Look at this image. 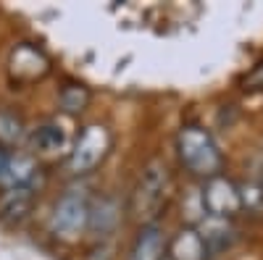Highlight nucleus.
Here are the masks:
<instances>
[{"label": "nucleus", "instance_id": "5", "mask_svg": "<svg viewBox=\"0 0 263 260\" xmlns=\"http://www.w3.org/2000/svg\"><path fill=\"white\" fill-rule=\"evenodd\" d=\"M200 203L203 210L216 218H234V215L242 210V197H239V187L227 179V176H211L205 179L203 189H200Z\"/></svg>", "mask_w": 263, "mask_h": 260}, {"label": "nucleus", "instance_id": "11", "mask_svg": "<svg viewBox=\"0 0 263 260\" xmlns=\"http://www.w3.org/2000/svg\"><path fill=\"white\" fill-rule=\"evenodd\" d=\"M87 226H90L98 236L111 234L119 226V205H116V200H111V197L95 200L90 205V221H87Z\"/></svg>", "mask_w": 263, "mask_h": 260}, {"label": "nucleus", "instance_id": "2", "mask_svg": "<svg viewBox=\"0 0 263 260\" xmlns=\"http://www.w3.org/2000/svg\"><path fill=\"white\" fill-rule=\"evenodd\" d=\"M168 189H171V176H168V168L163 161H150L140 179L132 189V203H129V213L135 218L147 226V224H156V218L161 215V210L166 208L168 200Z\"/></svg>", "mask_w": 263, "mask_h": 260}, {"label": "nucleus", "instance_id": "4", "mask_svg": "<svg viewBox=\"0 0 263 260\" xmlns=\"http://www.w3.org/2000/svg\"><path fill=\"white\" fill-rule=\"evenodd\" d=\"M111 150V132L103 124H90L82 129V134L69 155L71 173H90Z\"/></svg>", "mask_w": 263, "mask_h": 260}, {"label": "nucleus", "instance_id": "16", "mask_svg": "<svg viewBox=\"0 0 263 260\" xmlns=\"http://www.w3.org/2000/svg\"><path fill=\"white\" fill-rule=\"evenodd\" d=\"M239 197H242V208H258L263 203V187H255V184L239 187Z\"/></svg>", "mask_w": 263, "mask_h": 260}, {"label": "nucleus", "instance_id": "10", "mask_svg": "<svg viewBox=\"0 0 263 260\" xmlns=\"http://www.w3.org/2000/svg\"><path fill=\"white\" fill-rule=\"evenodd\" d=\"M34 205V187H11L0 197V215L8 221H21Z\"/></svg>", "mask_w": 263, "mask_h": 260}, {"label": "nucleus", "instance_id": "19", "mask_svg": "<svg viewBox=\"0 0 263 260\" xmlns=\"http://www.w3.org/2000/svg\"><path fill=\"white\" fill-rule=\"evenodd\" d=\"M163 260H171V257H163Z\"/></svg>", "mask_w": 263, "mask_h": 260}, {"label": "nucleus", "instance_id": "18", "mask_svg": "<svg viewBox=\"0 0 263 260\" xmlns=\"http://www.w3.org/2000/svg\"><path fill=\"white\" fill-rule=\"evenodd\" d=\"M6 163H8V155L0 150V179H3V173H6Z\"/></svg>", "mask_w": 263, "mask_h": 260}, {"label": "nucleus", "instance_id": "14", "mask_svg": "<svg viewBox=\"0 0 263 260\" xmlns=\"http://www.w3.org/2000/svg\"><path fill=\"white\" fill-rule=\"evenodd\" d=\"M87 103H90V92H87V87H82V84L63 87L61 95H58V105L66 113H82L87 108Z\"/></svg>", "mask_w": 263, "mask_h": 260}, {"label": "nucleus", "instance_id": "1", "mask_svg": "<svg viewBox=\"0 0 263 260\" xmlns=\"http://www.w3.org/2000/svg\"><path fill=\"white\" fill-rule=\"evenodd\" d=\"M177 155L190 173L203 176V179L218 176V171L224 166V155H221V150H218L213 134L205 126H197V124H187V126L179 129Z\"/></svg>", "mask_w": 263, "mask_h": 260}, {"label": "nucleus", "instance_id": "17", "mask_svg": "<svg viewBox=\"0 0 263 260\" xmlns=\"http://www.w3.org/2000/svg\"><path fill=\"white\" fill-rule=\"evenodd\" d=\"M242 90H248V92L263 90V63H258V66L242 79Z\"/></svg>", "mask_w": 263, "mask_h": 260}, {"label": "nucleus", "instance_id": "15", "mask_svg": "<svg viewBox=\"0 0 263 260\" xmlns=\"http://www.w3.org/2000/svg\"><path fill=\"white\" fill-rule=\"evenodd\" d=\"M24 137V124L11 111H0V142L3 145H16Z\"/></svg>", "mask_w": 263, "mask_h": 260}, {"label": "nucleus", "instance_id": "7", "mask_svg": "<svg viewBox=\"0 0 263 260\" xmlns=\"http://www.w3.org/2000/svg\"><path fill=\"white\" fill-rule=\"evenodd\" d=\"M48 71V58L32 45H18L11 55V74L21 82H32Z\"/></svg>", "mask_w": 263, "mask_h": 260}, {"label": "nucleus", "instance_id": "6", "mask_svg": "<svg viewBox=\"0 0 263 260\" xmlns=\"http://www.w3.org/2000/svg\"><path fill=\"white\" fill-rule=\"evenodd\" d=\"M197 234L208 250V255H218V252H227L234 242H237V229L232 226L229 218H216V215H203L197 221Z\"/></svg>", "mask_w": 263, "mask_h": 260}, {"label": "nucleus", "instance_id": "9", "mask_svg": "<svg viewBox=\"0 0 263 260\" xmlns=\"http://www.w3.org/2000/svg\"><path fill=\"white\" fill-rule=\"evenodd\" d=\"M168 257L171 260H205L208 250L200 239L195 226H184L168 245Z\"/></svg>", "mask_w": 263, "mask_h": 260}, {"label": "nucleus", "instance_id": "12", "mask_svg": "<svg viewBox=\"0 0 263 260\" xmlns=\"http://www.w3.org/2000/svg\"><path fill=\"white\" fill-rule=\"evenodd\" d=\"M34 173H37V163L29 155H8L6 163V173L0 182H6L8 189L11 187H34Z\"/></svg>", "mask_w": 263, "mask_h": 260}, {"label": "nucleus", "instance_id": "8", "mask_svg": "<svg viewBox=\"0 0 263 260\" xmlns=\"http://www.w3.org/2000/svg\"><path fill=\"white\" fill-rule=\"evenodd\" d=\"M163 229L158 224H147L140 229L135 245H132L129 260H163Z\"/></svg>", "mask_w": 263, "mask_h": 260}, {"label": "nucleus", "instance_id": "3", "mask_svg": "<svg viewBox=\"0 0 263 260\" xmlns=\"http://www.w3.org/2000/svg\"><path fill=\"white\" fill-rule=\"evenodd\" d=\"M87 221H90V200H87L84 189H66L61 194V200L55 203L50 226L55 231V236L61 239H77V236L87 229Z\"/></svg>", "mask_w": 263, "mask_h": 260}, {"label": "nucleus", "instance_id": "13", "mask_svg": "<svg viewBox=\"0 0 263 260\" xmlns=\"http://www.w3.org/2000/svg\"><path fill=\"white\" fill-rule=\"evenodd\" d=\"M32 145L40 150V153H58V150L66 145V134L55 124H42L32 132Z\"/></svg>", "mask_w": 263, "mask_h": 260}]
</instances>
